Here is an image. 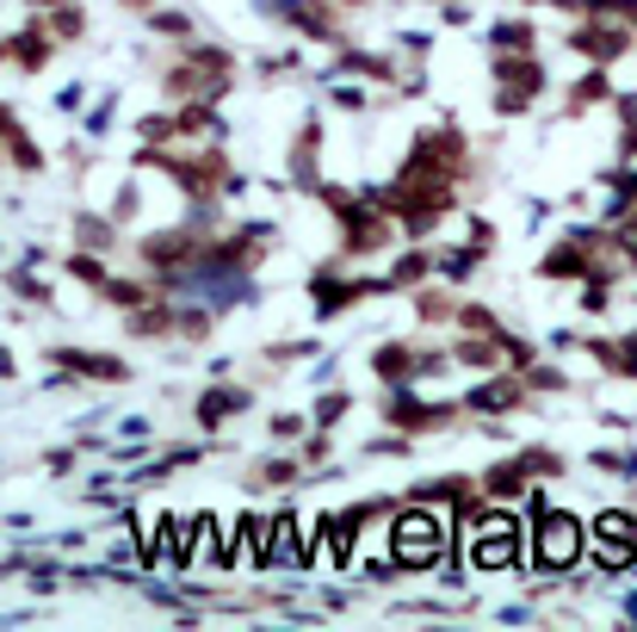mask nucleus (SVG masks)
I'll use <instances>...</instances> for the list:
<instances>
[{
    "mask_svg": "<svg viewBox=\"0 0 637 632\" xmlns=\"http://www.w3.org/2000/svg\"><path fill=\"white\" fill-rule=\"evenodd\" d=\"M513 558V527L508 522H482L477 534V565H508Z\"/></svg>",
    "mask_w": 637,
    "mask_h": 632,
    "instance_id": "obj_1",
    "label": "nucleus"
},
{
    "mask_svg": "<svg viewBox=\"0 0 637 632\" xmlns=\"http://www.w3.org/2000/svg\"><path fill=\"white\" fill-rule=\"evenodd\" d=\"M434 546H439V527L427 522V515L403 522V558H434Z\"/></svg>",
    "mask_w": 637,
    "mask_h": 632,
    "instance_id": "obj_2",
    "label": "nucleus"
},
{
    "mask_svg": "<svg viewBox=\"0 0 637 632\" xmlns=\"http://www.w3.org/2000/svg\"><path fill=\"white\" fill-rule=\"evenodd\" d=\"M539 552L551 558V565H570V558H575V527L551 522V534H539Z\"/></svg>",
    "mask_w": 637,
    "mask_h": 632,
    "instance_id": "obj_3",
    "label": "nucleus"
}]
</instances>
